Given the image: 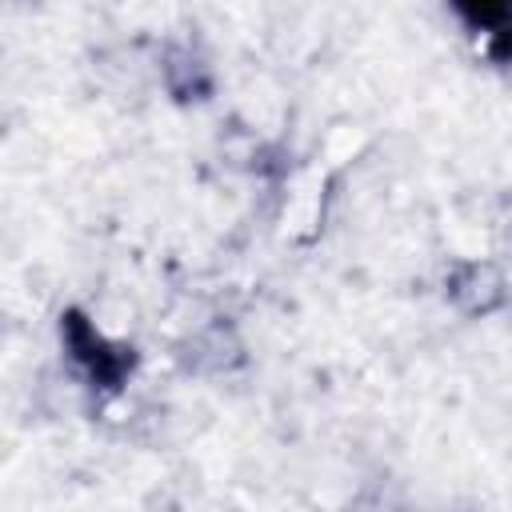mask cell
Masks as SVG:
<instances>
[{
    "mask_svg": "<svg viewBox=\"0 0 512 512\" xmlns=\"http://www.w3.org/2000/svg\"><path fill=\"white\" fill-rule=\"evenodd\" d=\"M64 340H68V352L88 368V376L96 384H108L116 388V380L128 372L132 356H124V348H108V340L84 320V316H68L64 320Z\"/></svg>",
    "mask_w": 512,
    "mask_h": 512,
    "instance_id": "6da1fadb",
    "label": "cell"
},
{
    "mask_svg": "<svg viewBox=\"0 0 512 512\" xmlns=\"http://www.w3.org/2000/svg\"><path fill=\"white\" fill-rule=\"evenodd\" d=\"M456 12L484 40L488 56L512 64V4H464Z\"/></svg>",
    "mask_w": 512,
    "mask_h": 512,
    "instance_id": "7a4b0ae2",
    "label": "cell"
}]
</instances>
